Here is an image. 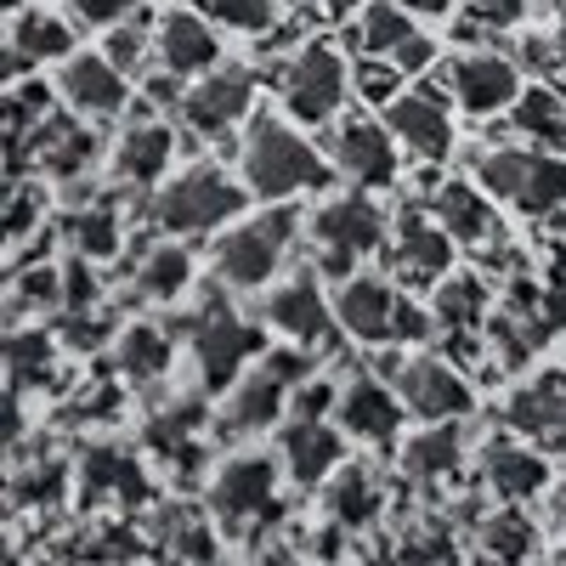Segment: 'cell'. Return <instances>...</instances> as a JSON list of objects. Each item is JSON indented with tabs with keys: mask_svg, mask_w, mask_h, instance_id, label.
Here are the masks:
<instances>
[{
	"mask_svg": "<svg viewBox=\"0 0 566 566\" xmlns=\"http://www.w3.org/2000/svg\"><path fill=\"white\" fill-rule=\"evenodd\" d=\"M187 346H193V363H199V386L210 397L232 391L244 380V374L266 357V335L261 323L239 317L221 295L205 301V312H193V323H187Z\"/></svg>",
	"mask_w": 566,
	"mask_h": 566,
	"instance_id": "9c48e42d",
	"label": "cell"
},
{
	"mask_svg": "<svg viewBox=\"0 0 566 566\" xmlns=\"http://www.w3.org/2000/svg\"><path fill=\"white\" fill-rule=\"evenodd\" d=\"M560 515H566V493H560Z\"/></svg>",
	"mask_w": 566,
	"mask_h": 566,
	"instance_id": "c3c4849f",
	"label": "cell"
},
{
	"mask_svg": "<svg viewBox=\"0 0 566 566\" xmlns=\"http://www.w3.org/2000/svg\"><path fill=\"white\" fill-rule=\"evenodd\" d=\"M453 239H448V227L431 216V210H397L391 216V232H386V272L402 283V290H437V283L453 272Z\"/></svg>",
	"mask_w": 566,
	"mask_h": 566,
	"instance_id": "9a60e30c",
	"label": "cell"
},
{
	"mask_svg": "<svg viewBox=\"0 0 566 566\" xmlns=\"http://www.w3.org/2000/svg\"><path fill=\"white\" fill-rule=\"evenodd\" d=\"M255 103H261V74L244 63H221L199 80H187L176 103V125L199 142H227L255 119Z\"/></svg>",
	"mask_w": 566,
	"mask_h": 566,
	"instance_id": "30bf717a",
	"label": "cell"
},
{
	"mask_svg": "<svg viewBox=\"0 0 566 566\" xmlns=\"http://www.w3.org/2000/svg\"><path fill=\"white\" fill-rule=\"evenodd\" d=\"M312 374H317V352H306V346L283 340L277 352H266L239 386L221 391V419H216L221 437H261L272 424H283L295 386H306Z\"/></svg>",
	"mask_w": 566,
	"mask_h": 566,
	"instance_id": "52a82bcc",
	"label": "cell"
},
{
	"mask_svg": "<svg viewBox=\"0 0 566 566\" xmlns=\"http://www.w3.org/2000/svg\"><path fill=\"white\" fill-rule=\"evenodd\" d=\"M74 18H57V12H40V7H29V12H18V23H12V52L23 57V63H63V57H74Z\"/></svg>",
	"mask_w": 566,
	"mask_h": 566,
	"instance_id": "f546056e",
	"label": "cell"
},
{
	"mask_svg": "<svg viewBox=\"0 0 566 566\" xmlns=\"http://www.w3.org/2000/svg\"><path fill=\"white\" fill-rule=\"evenodd\" d=\"M277 459L266 453H239V459H227L216 470V482H210V510H216V522L232 527V533H250L261 527L266 515H277Z\"/></svg>",
	"mask_w": 566,
	"mask_h": 566,
	"instance_id": "e0dca14e",
	"label": "cell"
},
{
	"mask_svg": "<svg viewBox=\"0 0 566 566\" xmlns=\"http://www.w3.org/2000/svg\"><path fill=\"white\" fill-rule=\"evenodd\" d=\"M504 424L544 453H566V368H538L504 402Z\"/></svg>",
	"mask_w": 566,
	"mask_h": 566,
	"instance_id": "ffe728a7",
	"label": "cell"
},
{
	"mask_svg": "<svg viewBox=\"0 0 566 566\" xmlns=\"http://www.w3.org/2000/svg\"><path fill=\"white\" fill-rule=\"evenodd\" d=\"M154 63H159L165 74H176V80H199V74L221 69V63H227L221 29H216L199 7H170V12H159V23H154Z\"/></svg>",
	"mask_w": 566,
	"mask_h": 566,
	"instance_id": "ac0fdd59",
	"label": "cell"
},
{
	"mask_svg": "<svg viewBox=\"0 0 566 566\" xmlns=\"http://www.w3.org/2000/svg\"><path fill=\"white\" fill-rule=\"evenodd\" d=\"M488 317H493V290L476 272H448L431 290L437 335H476V328H488Z\"/></svg>",
	"mask_w": 566,
	"mask_h": 566,
	"instance_id": "4316f807",
	"label": "cell"
},
{
	"mask_svg": "<svg viewBox=\"0 0 566 566\" xmlns=\"http://www.w3.org/2000/svg\"><path fill=\"white\" fill-rule=\"evenodd\" d=\"M74 250L85 255V261H108L114 250H119V216L114 210H85V216H74Z\"/></svg>",
	"mask_w": 566,
	"mask_h": 566,
	"instance_id": "f35d334b",
	"label": "cell"
},
{
	"mask_svg": "<svg viewBox=\"0 0 566 566\" xmlns=\"http://www.w3.org/2000/svg\"><path fill=\"white\" fill-rule=\"evenodd\" d=\"M295 7H306L312 18H323V23H346L352 12H363L368 0H295Z\"/></svg>",
	"mask_w": 566,
	"mask_h": 566,
	"instance_id": "7bdbcfd3",
	"label": "cell"
},
{
	"mask_svg": "<svg viewBox=\"0 0 566 566\" xmlns=\"http://www.w3.org/2000/svg\"><path fill=\"white\" fill-rule=\"evenodd\" d=\"M402 85H408V74H402L391 57H357V63H352V97H357V103L386 108Z\"/></svg>",
	"mask_w": 566,
	"mask_h": 566,
	"instance_id": "8d00e7d4",
	"label": "cell"
},
{
	"mask_svg": "<svg viewBox=\"0 0 566 566\" xmlns=\"http://www.w3.org/2000/svg\"><path fill=\"white\" fill-rule=\"evenodd\" d=\"M328 165H335V176H346L352 187H363V193H386V187H397L402 176V148L386 119L374 114H340L335 125H328Z\"/></svg>",
	"mask_w": 566,
	"mask_h": 566,
	"instance_id": "7c38bea8",
	"label": "cell"
},
{
	"mask_svg": "<svg viewBox=\"0 0 566 566\" xmlns=\"http://www.w3.org/2000/svg\"><path fill=\"white\" fill-rule=\"evenodd\" d=\"M459 108L448 97L442 80H408L397 97L386 103V125L397 136V148L413 159V165H442L453 159V142H459Z\"/></svg>",
	"mask_w": 566,
	"mask_h": 566,
	"instance_id": "8fae6325",
	"label": "cell"
},
{
	"mask_svg": "<svg viewBox=\"0 0 566 566\" xmlns=\"http://www.w3.org/2000/svg\"><path fill=\"white\" fill-rule=\"evenodd\" d=\"M261 317H266L272 335H283L290 346H306V352H335V340H340V317H335V301L323 295L317 266L272 283Z\"/></svg>",
	"mask_w": 566,
	"mask_h": 566,
	"instance_id": "2e32d148",
	"label": "cell"
},
{
	"mask_svg": "<svg viewBox=\"0 0 566 566\" xmlns=\"http://www.w3.org/2000/svg\"><path fill=\"white\" fill-rule=\"evenodd\" d=\"M170 159H176V125L159 119V114H142L136 125H125V136L114 142V170L119 181L130 187H154L170 176Z\"/></svg>",
	"mask_w": 566,
	"mask_h": 566,
	"instance_id": "cb8c5ba5",
	"label": "cell"
},
{
	"mask_svg": "<svg viewBox=\"0 0 566 566\" xmlns=\"http://www.w3.org/2000/svg\"><path fill=\"white\" fill-rule=\"evenodd\" d=\"M413 34H419V23L397 7V0H374L357 18V52L363 57H397Z\"/></svg>",
	"mask_w": 566,
	"mask_h": 566,
	"instance_id": "1f68e13d",
	"label": "cell"
},
{
	"mask_svg": "<svg viewBox=\"0 0 566 566\" xmlns=\"http://www.w3.org/2000/svg\"><path fill=\"white\" fill-rule=\"evenodd\" d=\"M239 176L250 187V199L295 205L306 193H323V187L335 181V165H328V154L301 125L277 119V114H261V119H250V130L239 142Z\"/></svg>",
	"mask_w": 566,
	"mask_h": 566,
	"instance_id": "6da1fadb",
	"label": "cell"
},
{
	"mask_svg": "<svg viewBox=\"0 0 566 566\" xmlns=\"http://www.w3.org/2000/svg\"><path fill=\"white\" fill-rule=\"evenodd\" d=\"M199 12L216 29H232V34H266L283 7H277V0H199Z\"/></svg>",
	"mask_w": 566,
	"mask_h": 566,
	"instance_id": "d590c367",
	"label": "cell"
},
{
	"mask_svg": "<svg viewBox=\"0 0 566 566\" xmlns=\"http://www.w3.org/2000/svg\"><path fill=\"white\" fill-rule=\"evenodd\" d=\"M459 464H464V431H459V419L424 424L413 442H402V470H408L413 482H448V476H459Z\"/></svg>",
	"mask_w": 566,
	"mask_h": 566,
	"instance_id": "f1b7e54d",
	"label": "cell"
},
{
	"mask_svg": "<svg viewBox=\"0 0 566 566\" xmlns=\"http://www.w3.org/2000/svg\"><path fill=\"white\" fill-rule=\"evenodd\" d=\"M187 283H193V250H187V239H159L136 261V290L148 301H176Z\"/></svg>",
	"mask_w": 566,
	"mask_h": 566,
	"instance_id": "4dcf8cb0",
	"label": "cell"
},
{
	"mask_svg": "<svg viewBox=\"0 0 566 566\" xmlns=\"http://www.w3.org/2000/svg\"><path fill=\"white\" fill-rule=\"evenodd\" d=\"M527 7L533 0H464V18H459V45L464 40H482V34H510L527 23Z\"/></svg>",
	"mask_w": 566,
	"mask_h": 566,
	"instance_id": "836d02e7",
	"label": "cell"
},
{
	"mask_svg": "<svg viewBox=\"0 0 566 566\" xmlns=\"http://www.w3.org/2000/svg\"><path fill=\"white\" fill-rule=\"evenodd\" d=\"M402 566H459V549L442 527H419L408 544H402Z\"/></svg>",
	"mask_w": 566,
	"mask_h": 566,
	"instance_id": "60d3db41",
	"label": "cell"
},
{
	"mask_svg": "<svg viewBox=\"0 0 566 566\" xmlns=\"http://www.w3.org/2000/svg\"><path fill=\"white\" fill-rule=\"evenodd\" d=\"M306 239V221L295 205H272L266 216H239L232 227H221V239H216V283L232 295H255V290H272L283 261H290V250Z\"/></svg>",
	"mask_w": 566,
	"mask_h": 566,
	"instance_id": "3957f363",
	"label": "cell"
},
{
	"mask_svg": "<svg viewBox=\"0 0 566 566\" xmlns=\"http://www.w3.org/2000/svg\"><path fill=\"white\" fill-rule=\"evenodd\" d=\"M397 7H402L413 23H442V18H453V0H397Z\"/></svg>",
	"mask_w": 566,
	"mask_h": 566,
	"instance_id": "ee69618b",
	"label": "cell"
},
{
	"mask_svg": "<svg viewBox=\"0 0 566 566\" xmlns=\"http://www.w3.org/2000/svg\"><path fill=\"white\" fill-rule=\"evenodd\" d=\"M277 464L295 488H323L335 470L346 464V431L328 419H306V413H290L277 431Z\"/></svg>",
	"mask_w": 566,
	"mask_h": 566,
	"instance_id": "44dd1931",
	"label": "cell"
},
{
	"mask_svg": "<svg viewBox=\"0 0 566 566\" xmlns=\"http://www.w3.org/2000/svg\"><path fill=\"white\" fill-rule=\"evenodd\" d=\"M335 317L346 340L374 346V352H408L437 335L431 306H419L413 290H402L391 272H357L335 283Z\"/></svg>",
	"mask_w": 566,
	"mask_h": 566,
	"instance_id": "7a4b0ae2",
	"label": "cell"
},
{
	"mask_svg": "<svg viewBox=\"0 0 566 566\" xmlns=\"http://www.w3.org/2000/svg\"><path fill=\"white\" fill-rule=\"evenodd\" d=\"M244 205H250L244 176H232L221 165H193V170H176L154 193L148 221L165 239H205V232H221L239 221Z\"/></svg>",
	"mask_w": 566,
	"mask_h": 566,
	"instance_id": "8992f818",
	"label": "cell"
},
{
	"mask_svg": "<svg viewBox=\"0 0 566 566\" xmlns=\"http://www.w3.org/2000/svg\"><path fill=\"white\" fill-rule=\"evenodd\" d=\"M103 52H108L114 69L142 74V69H148V57H154V34H148V23H142V18H130V23H119V29L103 34Z\"/></svg>",
	"mask_w": 566,
	"mask_h": 566,
	"instance_id": "74e56055",
	"label": "cell"
},
{
	"mask_svg": "<svg viewBox=\"0 0 566 566\" xmlns=\"http://www.w3.org/2000/svg\"><path fill=\"white\" fill-rule=\"evenodd\" d=\"M69 12H74V23H80V29L108 34V29H119V23L142 18V0H69Z\"/></svg>",
	"mask_w": 566,
	"mask_h": 566,
	"instance_id": "ab89813d",
	"label": "cell"
},
{
	"mask_svg": "<svg viewBox=\"0 0 566 566\" xmlns=\"http://www.w3.org/2000/svg\"><path fill=\"white\" fill-rule=\"evenodd\" d=\"M431 216L448 227V239L459 250H499V199L488 193V187L476 176H453L437 187V199H431Z\"/></svg>",
	"mask_w": 566,
	"mask_h": 566,
	"instance_id": "603a6c76",
	"label": "cell"
},
{
	"mask_svg": "<svg viewBox=\"0 0 566 566\" xmlns=\"http://www.w3.org/2000/svg\"><path fill=\"white\" fill-rule=\"evenodd\" d=\"M482 476H488V493L504 499V504H527L549 488V453L533 448V442H493L482 453Z\"/></svg>",
	"mask_w": 566,
	"mask_h": 566,
	"instance_id": "d4e9b609",
	"label": "cell"
},
{
	"mask_svg": "<svg viewBox=\"0 0 566 566\" xmlns=\"http://www.w3.org/2000/svg\"><path fill=\"white\" fill-rule=\"evenodd\" d=\"M510 130L533 142V148L566 154V85L555 80H527L522 97L510 103Z\"/></svg>",
	"mask_w": 566,
	"mask_h": 566,
	"instance_id": "484cf974",
	"label": "cell"
},
{
	"mask_svg": "<svg viewBox=\"0 0 566 566\" xmlns=\"http://www.w3.org/2000/svg\"><path fill=\"white\" fill-rule=\"evenodd\" d=\"M437 52H442V45H437L431 34H413V40L402 45V52H397L391 63H397L408 80H413V74H437V69H442V57H437Z\"/></svg>",
	"mask_w": 566,
	"mask_h": 566,
	"instance_id": "b9f144b4",
	"label": "cell"
},
{
	"mask_svg": "<svg viewBox=\"0 0 566 566\" xmlns=\"http://www.w3.org/2000/svg\"><path fill=\"white\" fill-rule=\"evenodd\" d=\"M402 397L391 380H374V374H352L335 397V424L352 437V442H368V448H391L402 437Z\"/></svg>",
	"mask_w": 566,
	"mask_h": 566,
	"instance_id": "d6986e66",
	"label": "cell"
},
{
	"mask_svg": "<svg viewBox=\"0 0 566 566\" xmlns=\"http://www.w3.org/2000/svg\"><path fill=\"white\" fill-rule=\"evenodd\" d=\"M23 7V0H0V12H18Z\"/></svg>",
	"mask_w": 566,
	"mask_h": 566,
	"instance_id": "bcb514c9",
	"label": "cell"
},
{
	"mask_svg": "<svg viewBox=\"0 0 566 566\" xmlns=\"http://www.w3.org/2000/svg\"><path fill=\"white\" fill-rule=\"evenodd\" d=\"M437 80L448 85V97L464 119H493V114H510V103L522 97V63L493 52V45H476V52H459L437 69Z\"/></svg>",
	"mask_w": 566,
	"mask_h": 566,
	"instance_id": "5bb4252c",
	"label": "cell"
},
{
	"mask_svg": "<svg viewBox=\"0 0 566 566\" xmlns=\"http://www.w3.org/2000/svg\"><path fill=\"white\" fill-rule=\"evenodd\" d=\"M533 7H566V0H533Z\"/></svg>",
	"mask_w": 566,
	"mask_h": 566,
	"instance_id": "7dc6e473",
	"label": "cell"
},
{
	"mask_svg": "<svg viewBox=\"0 0 566 566\" xmlns=\"http://www.w3.org/2000/svg\"><path fill=\"white\" fill-rule=\"evenodd\" d=\"M57 91L80 119H119L130 103V74L108 63V52H74L57 63Z\"/></svg>",
	"mask_w": 566,
	"mask_h": 566,
	"instance_id": "7402d4cb",
	"label": "cell"
},
{
	"mask_svg": "<svg viewBox=\"0 0 566 566\" xmlns=\"http://www.w3.org/2000/svg\"><path fill=\"white\" fill-rule=\"evenodd\" d=\"M482 549H488L493 560H504V566L527 560V555H533V522H527L522 510H510V504H504L493 522L482 527Z\"/></svg>",
	"mask_w": 566,
	"mask_h": 566,
	"instance_id": "e575fe53",
	"label": "cell"
},
{
	"mask_svg": "<svg viewBox=\"0 0 566 566\" xmlns=\"http://www.w3.org/2000/svg\"><path fill=\"white\" fill-rule=\"evenodd\" d=\"M470 176L499 199V210H515L527 221L566 216V159L549 154V148H533V142H493V148H482L470 159Z\"/></svg>",
	"mask_w": 566,
	"mask_h": 566,
	"instance_id": "277c9868",
	"label": "cell"
},
{
	"mask_svg": "<svg viewBox=\"0 0 566 566\" xmlns=\"http://www.w3.org/2000/svg\"><path fill=\"white\" fill-rule=\"evenodd\" d=\"M323 510H328V522L346 527V533L368 527L374 515H380V482H374V470H363V464H340L335 476L323 482Z\"/></svg>",
	"mask_w": 566,
	"mask_h": 566,
	"instance_id": "83f0119b",
	"label": "cell"
},
{
	"mask_svg": "<svg viewBox=\"0 0 566 566\" xmlns=\"http://www.w3.org/2000/svg\"><path fill=\"white\" fill-rule=\"evenodd\" d=\"M391 386H397L408 419H419V424H448L476 408V391L459 374V363L437 357V352H402L391 363Z\"/></svg>",
	"mask_w": 566,
	"mask_h": 566,
	"instance_id": "4fadbf2b",
	"label": "cell"
},
{
	"mask_svg": "<svg viewBox=\"0 0 566 566\" xmlns=\"http://www.w3.org/2000/svg\"><path fill=\"white\" fill-rule=\"evenodd\" d=\"M549 40H555V80L566 85V7H560V18L549 23Z\"/></svg>",
	"mask_w": 566,
	"mask_h": 566,
	"instance_id": "f6af8a7d",
	"label": "cell"
},
{
	"mask_svg": "<svg viewBox=\"0 0 566 566\" xmlns=\"http://www.w3.org/2000/svg\"><path fill=\"white\" fill-rule=\"evenodd\" d=\"M170 357H176V340L159 323H130L119 335V368L130 374V380H159V374L170 368Z\"/></svg>",
	"mask_w": 566,
	"mask_h": 566,
	"instance_id": "d6a6232c",
	"label": "cell"
},
{
	"mask_svg": "<svg viewBox=\"0 0 566 566\" xmlns=\"http://www.w3.org/2000/svg\"><path fill=\"white\" fill-rule=\"evenodd\" d=\"M277 103L295 125H335L352 103V63L335 40H301L272 74Z\"/></svg>",
	"mask_w": 566,
	"mask_h": 566,
	"instance_id": "ba28073f",
	"label": "cell"
},
{
	"mask_svg": "<svg viewBox=\"0 0 566 566\" xmlns=\"http://www.w3.org/2000/svg\"><path fill=\"white\" fill-rule=\"evenodd\" d=\"M386 232L391 216L374 205V193H335V199H317V210L306 216V244H312V266L328 283H346L363 272V261L386 255Z\"/></svg>",
	"mask_w": 566,
	"mask_h": 566,
	"instance_id": "5b68a950",
	"label": "cell"
}]
</instances>
